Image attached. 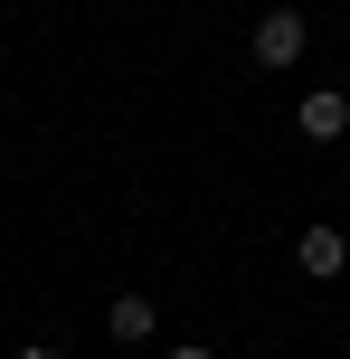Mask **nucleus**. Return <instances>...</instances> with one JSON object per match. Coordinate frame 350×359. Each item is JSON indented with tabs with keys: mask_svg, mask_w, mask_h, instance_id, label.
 I'll return each instance as SVG.
<instances>
[{
	"mask_svg": "<svg viewBox=\"0 0 350 359\" xmlns=\"http://www.w3.org/2000/svg\"><path fill=\"white\" fill-rule=\"evenodd\" d=\"M294 123H303V142H341V133H350V95H332V86H322V95H303V104H294Z\"/></svg>",
	"mask_w": 350,
	"mask_h": 359,
	"instance_id": "nucleus-3",
	"label": "nucleus"
},
{
	"mask_svg": "<svg viewBox=\"0 0 350 359\" xmlns=\"http://www.w3.org/2000/svg\"><path fill=\"white\" fill-rule=\"evenodd\" d=\"M105 331H114L123 350H142L152 331H161V312H152V293H114V303H105Z\"/></svg>",
	"mask_w": 350,
	"mask_h": 359,
	"instance_id": "nucleus-2",
	"label": "nucleus"
},
{
	"mask_svg": "<svg viewBox=\"0 0 350 359\" xmlns=\"http://www.w3.org/2000/svg\"><path fill=\"white\" fill-rule=\"evenodd\" d=\"M294 265H303V274H322V284H332V274L350 265V236H341V227H303V246H294Z\"/></svg>",
	"mask_w": 350,
	"mask_h": 359,
	"instance_id": "nucleus-4",
	"label": "nucleus"
},
{
	"mask_svg": "<svg viewBox=\"0 0 350 359\" xmlns=\"http://www.w3.org/2000/svg\"><path fill=\"white\" fill-rule=\"evenodd\" d=\"M170 359H218V350H189V341H180V350H170Z\"/></svg>",
	"mask_w": 350,
	"mask_h": 359,
	"instance_id": "nucleus-6",
	"label": "nucleus"
},
{
	"mask_svg": "<svg viewBox=\"0 0 350 359\" xmlns=\"http://www.w3.org/2000/svg\"><path fill=\"white\" fill-rule=\"evenodd\" d=\"M303 48H313V19L303 10H265L256 19V67H294Z\"/></svg>",
	"mask_w": 350,
	"mask_h": 359,
	"instance_id": "nucleus-1",
	"label": "nucleus"
},
{
	"mask_svg": "<svg viewBox=\"0 0 350 359\" xmlns=\"http://www.w3.org/2000/svg\"><path fill=\"white\" fill-rule=\"evenodd\" d=\"M19 359H67V350H48V341H38V350H19Z\"/></svg>",
	"mask_w": 350,
	"mask_h": 359,
	"instance_id": "nucleus-5",
	"label": "nucleus"
}]
</instances>
